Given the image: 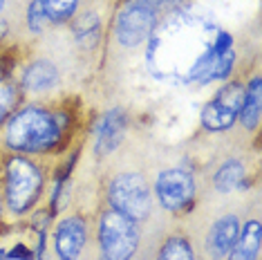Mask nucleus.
<instances>
[{"mask_svg":"<svg viewBox=\"0 0 262 260\" xmlns=\"http://www.w3.org/2000/svg\"><path fill=\"white\" fill-rule=\"evenodd\" d=\"M68 117L45 108H29L16 112L5 130V144L16 153H50L61 146Z\"/></svg>","mask_w":262,"mask_h":260,"instance_id":"1","label":"nucleus"},{"mask_svg":"<svg viewBox=\"0 0 262 260\" xmlns=\"http://www.w3.org/2000/svg\"><path fill=\"white\" fill-rule=\"evenodd\" d=\"M43 191V173L32 159L11 157L5 164V200L14 213H27Z\"/></svg>","mask_w":262,"mask_h":260,"instance_id":"2","label":"nucleus"},{"mask_svg":"<svg viewBox=\"0 0 262 260\" xmlns=\"http://www.w3.org/2000/svg\"><path fill=\"white\" fill-rule=\"evenodd\" d=\"M139 247V227L130 218L105 211L99 218V260H133Z\"/></svg>","mask_w":262,"mask_h":260,"instance_id":"3","label":"nucleus"},{"mask_svg":"<svg viewBox=\"0 0 262 260\" xmlns=\"http://www.w3.org/2000/svg\"><path fill=\"white\" fill-rule=\"evenodd\" d=\"M112 211L130 218L133 222L148 220L152 211V198L146 180L139 173H121L110 182L108 191Z\"/></svg>","mask_w":262,"mask_h":260,"instance_id":"4","label":"nucleus"},{"mask_svg":"<svg viewBox=\"0 0 262 260\" xmlns=\"http://www.w3.org/2000/svg\"><path fill=\"white\" fill-rule=\"evenodd\" d=\"M155 20H157V9L152 5H148L146 0L128 3L117 16V25H115L117 43L123 47L141 45L150 36Z\"/></svg>","mask_w":262,"mask_h":260,"instance_id":"5","label":"nucleus"},{"mask_svg":"<svg viewBox=\"0 0 262 260\" xmlns=\"http://www.w3.org/2000/svg\"><path fill=\"white\" fill-rule=\"evenodd\" d=\"M242 99H244L242 83H237V81L226 83L222 90L204 105V110H202V126H204L208 133L229 130L235 123L237 115H240Z\"/></svg>","mask_w":262,"mask_h":260,"instance_id":"6","label":"nucleus"},{"mask_svg":"<svg viewBox=\"0 0 262 260\" xmlns=\"http://www.w3.org/2000/svg\"><path fill=\"white\" fill-rule=\"evenodd\" d=\"M231 45H233L231 34L220 32L215 43L208 47L204 54L198 58V63L193 65L190 76L195 81H200V83H208V81H215V79H229L235 63V54L231 50Z\"/></svg>","mask_w":262,"mask_h":260,"instance_id":"7","label":"nucleus"},{"mask_svg":"<svg viewBox=\"0 0 262 260\" xmlns=\"http://www.w3.org/2000/svg\"><path fill=\"white\" fill-rule=\"evenodd\" d=\"M157 200L166 211H182L195 200V180L188 170L170 168L157 177Z\"/></svg>","mask_w":262,"mask_h":260,"instance_id":"8","label":"nucleus"},{"mask_svg":"<svg viewBox=\"0 0 262 260\" xmlns=\"http://www.w3.org/2000/svg\"><path fill=\"white\" fill-rule=\"evenodd\" d=\"M88 240V224L83 218L72 215L58 222L54 231V249L61 260H79Z\"/></svg>","mask_w":262,"mask_h":260,"instance_id":"9","label":"nucleus"},{"mask_svg":"<svg viewBox=\"0 0 262 260\" xmlns=\"http://www.w3.org/2000/svg\"><path fill=\"white\" fill-rule=\"evenodd\" d=\"M240 233V222H237V215L229 213L222 215L213 222V227L208 229L206 235V251L213 260H222L226 253L231 251L233 242Z\"/></svg>","mask_w":262,"mask_h":260,"instance_id":"10","label":"nucleus"},{"mask_svg":"<svg viewBox=\"0 0 262 260\" xmlns=\"http://www.w3.org/2000/svg\"><path fill=\"white\" fill-rule=\"evenodd\" d=\"M126 133V115L123 110L112 108L103 112L97 126V155H110L119 148Z\"/></svg>","mask_w":262,"mask_h":260,"instance_id":"11","label":"nucleus"},{"mask_svg":"<svg viewBox=\"0 0 262 260\" xmlns=\"http://www.w3.org/2000/svg\"><path fill=\"white\" fill-rule=\"evenodd\" d=\"M260 238H262L260 220H249L242 227V231L237 233L233 247H231V251L226 256H229V260H255L260 249Z\"/></svg>","mask_w":262,"mask_h":260,"instance_id":"12","label":"nucleus"},{"mask_svg":"<svg viewBox=\"0 0 262 260\" xmlns=\"http://www.w3.org/2000/svg\"><path fill=\"white\" fill-rule=\"evenodd\" d=\"M58 83V72L56 65L50 63L47 58H38L34 61L23 74V88L27 92H45L52 90Z\"/></svg>","mask_w":262,"mask_h":260,"instance_id":"13","label":"nucleus"},{"mask_svg":"<svg viewBox=\"0 0 262 260\" xmlns=\"http://www.w3.org/2000/svg\"><path fill=\"white\" fill-rule=\"evenodd\" d=\"M260 112H262V81L260 76H253L249 85L244 88V99L237 119L247 130H255L260 123Z\"/></svg>","mask_w":262,"mask_h":260,"instance_id":"14","label":"nucleus"},{"mask_svg":"<svg viewBox=\"0 0 262 260\" xmlns=\"http://www.w3.org/2000/svg\"><path fill=\"white\" fill-rule=\"evenodd\" d=\"M242 180H244V164L240 159H229V162H224L217 168L213 182H215V188L220 193H229V191H235L242 184Z\"/></svg>","mask_w":262,"mask_h":260,"instance_id":"15","label":"nucleus"},{"mask_svg":"<svg viewBox=\"0 0 262 260\" xmlns=\"http://www.w3.org/2000/svg\"><path fill=\"white\" fill-rule=\"evenodd\" d=\"M16 103H18V85L9 76V70L0 63V123L9 119Z\"/></svg>","mask_w":262,"mask_h":260,"instance_id":"16","label":"nucleus"},{"mask_svg":"<svg viewBox=\"0 0 262 260\" xmlns=\"http://www.w3.org/2000/svg\"><path fill=\"white\" fill-rule=\"evenodd\" d=\"M157 260H195V253L184 235H170L159 249Z\"/></svg>","mask_w":262,"mask_h":260,"instance_id":"17","label":"nucleus"},{"mask_svg":"<svg viewBox=\"0 0 262 260\" xmlns=\"http://www.w3.org/2000/svg\"><path fill=\"white\" fill-rule=\"evenodd\" d=\"M43 9L47 14V20L54 23V25H63V23L72 20L76 7H79V0H40Z\"/></svg>","mask_w":262,"mask_h":260,"instance_id":"18","label":"nucleus"},{"mask_svg":"<svg viewBox=\"0 0 262 260\" xmlns=\"http://www.w3.org/2000/svg\"><path fill=\"white\" fill-rule=\"evenodd\" d=\"M74 36L79 43H85V40H97L99 38V16L97 14H85L81 16L79 20L74 23Z\"/></svg>","mask_w":262,"mask_h":260,"instance_id":"19","label":"nucleus"},{"mask_svg":"<svg viewBox=\"0 0 262 260\" xmlns=\"http://www.w3.org/2000/svg\"><path fill=\"white\" fill-rule=\"evenodd\" d=\"M47 23H50V20H47L43 3H40V0H32V3H29V7H27V27H29V32L40 34L47 27Z\"/></svg>","mask_w":262,"mask_h":260,"instance_id":"20","label":"nucleus"},{"mask_svg":"<svg viewBox=\"0 0 262 260\" xmlns=\"http://www.w3.org/2000/svg\"><path fill=\"white\" fill-rule=\"evenodd\" d=\"M146 3H148V5H152V7H155V9H157V7H159V5H162V3H164V0H146Z\"/></svg>","mask_w":262,"mask_h":260,"instance_id":"21","label":"nucleus"},{"mask_svg":"<svg viewBox=\"0 0 262 260\" xmlns=\"http://www.w3.org/2000/svg\"><path fill=\"white\" fill-rule=\"evenodd\" d=\"M0 260H7V251L5 249H0Z\"/></svg>","mask_w":262,"mask_h":260,"instance_id":"22","label":"nucleus"},{"mask_svg":"<svg viewBox=\"0 0 262 260\" xmlns=\"http://www.w3.org/2000/svg\"><path fill=\"white\" fill-rule=\"evenodd\" d=\"M3 5H5V0H0V11H3Z\"/></svg>","mask_w":262,"mask_h":260,"instance_id":"23","label":"nucleus"}]
</instances>
